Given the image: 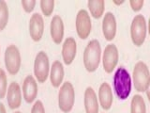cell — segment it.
<instances>
[{"label":"cell","mask_w":150,"mask_h":113,"mask_svg":"<svg viewBox=\"0 0 150 113\" xmlns=\"http://www.w3.org/2000/svg\"><path fill=\"white\" fill-rule=\"evenodd\" d=\"M101 46L98 40H92L87 44L83 51V66L89 73L98 70L101 61Z\"/></svg>","instance_id":"6da1fadb"},{"label":"cell","mask_w":150,"mask_h":113,"mask_svg":"<svg viewBox=\"0 0 150 113\" xmlns=\"http://www.w3.org/2000/svg\"><path fill=\"white\" fill-rule=\"evenodd\" d=\"M132 81L131 77L124 67H119L114 75V89L119 100H126L130 95Z\"/></svg>","instance_id":"7a4b0ae2"},{"label":"cell","mask_w":150,"mask_h":113,"mask_svg":"<svg viewBox=\"0 0 150 113\" xmlns=\"http://www.w3.org/2000/svg\"><path fill=\"white\" fill-rule=\"evenodd\" d=\"M131 81L133 83L135 91L138 92H145L148 91L150 86V73L147 65L144 61H138L134 65Z\"/></svg>","instance_id":"3957f363"},{"label":"cell","mask_w":150,"mask_h":113,"mask_svg":"<svg viewBox=\"0 0 150 113\" xmlns=\"http://www.w3.org/2000/svg\"><path fill=\"white\" fill-rule=\"evenodd\" d=\"M146 33L147 24L144 16L143 14L135 15L130 25V39L132 44L137 47L142 46L146 39Z\"/></svg>","instance_id":"277c9868"},{"label":"cell","mask_w":150,"mask_h":113,"mask_svg":"<svg viewBox=\"0 0 150 113\" xmlns=\"http://www.w3.org/2000/svg\"><path fill=\"white\" fill-rule=\"evenodd\" d=\"M75 103V91L69 81L62 83L58 92V107L63 113H69Z\"/></svg>","instance_id":"5b68a950"},{"label":"cell","mask_w":150,"mask_h":113,"mask_svg":"<svg viewBox=\"0 0 150 113\" xmlns=\"http://www.w3.org/2000/svg\"><path fill=\"white\" fill-rule=\"evenodd\" d=\"M5 66L11 75H15L19 73L22 65V56L20 50L15 44H9L5 50L4 56Z\"/></svg>","instance_id":"8992f818"},{"label":"cell","mask_w":150,"mask_h":113,"mask_svg":"<svg viewBox=\"0 0 150 113\" xmlns=\"http://www.w3.org/2000/svg\"><path fill=\"white\" fill-rule=\"evenodd\" d=\"M50 74L49 56L44 51H40L34 60V77L39 83H45Z\"/></svg>","instance_id":"52a82bcc"},{"label":"cell","mask_w":150,"mask_h":113,"mask_svg":"<svg viewBox=\"0 0 150 113\" xmlns=\"http://www.w3.org/2000/svg\"><path fill=\"white\" fill-rule=\"evenodd\" d=\"M118 60L119 53L116 45L114 44H109L108 45H106L105 49L101 55L102 67L104 72L107 74H112L114 72V70L116 68Z\"/></svg>","instance_id":"ba28073f"},{"label":"cell","mask_w":150,"mask_h":113,"mask_svg":"<svg viewBox=\"0 0 150 113\" xmlns=\"http://www.w3.org/2000/svg\"><path fill=\"white\" fill-rule=\"evenodd\" d=\"M77 35L81 40H86L92 30V22L90 15L86 9H80L75 21Z\"/></svg>","instance_id":"9c48e42d"},{"label":"cell","mask_w":150,"mask_h":113,"mask_svg":"<svg viewBox=\"0 0 150 113\" xmlns=\"http://www.w3.org/2000/svg\"><path fill=\"white\" fill-rule=\"evenodd\" d=\"M30 38L34 41H40L44 33V20L41 14L34 13L31 16L28 25Z\"/></svg>","instance_id":"30bf717a"},{"label":"cell","mask_w":150,"mask_h":113,"mask_svg":"<svg viewBox=\"0 0 150 113\" xmlns=\"http://www.w3.org/2000/svg\"><path fill=\"white\" fill-rule=\"evenodd\" d=\"M22 93L25 101L27 104H32L36 101L38 96V82L34 75H27L23 82Z\"/></svg>","instance_id":"8fae6325"},{"label":"cell","mask_w":150,"mask_h":113,"mask_svg":"<svg viewBox=\"0 0 150 113\" xmlns=\"http://www.w3.org/2000/svg\"><path fill=\"white\" fill-rule=\"evenodd\" d=\"M6 97L8 101V106L11 109H17V108L21 107L23 93L19 83L13 81L8 85Z\"/></svg>","instance_id":"7c38bea8"},{"label":"cell","mask_w":150,"mask_h":113,"mask_svg":"<svg viewBox=\"0 0 150 113\" xmlns=\"http://www.w3.org/2000/svg\"><path fill=\"white\" fill-rule=\"evenodd\" d=\"M117 24L115 14L112 12H106L102 20V34L105 40L112 41L115 38Z\"/></svg>","instance_id":"4fadbf2b"},{"label":"cell","mask_w":150,"mask_h":113,"mask_svg":"<svg viewBox=\"0 0 150 113\" xmlns=\"http://www.w3.org/2000/svg\"><path fill=\"white\" fill-rule=\"evenodd\" d=\"M98 105L101 107L102 109L109 110L112 106L114 102V96H112V91L109 83L103 82L98 89Z\"/></svg>","instance_id":"5bb4252c"},{"label":"cell","mask_w":150,"mask_h":113,"mask_svg":"<svg viewBox=\"0 0 150 113\" xmlns=\"http://www.w3.org/2000/svg\"><path fill=\"white\" fill-rule=\"evenodd\" d=\"M64 33L65 27L63 19L59 15H54L51 20L50 24V34L52 41L55 44H60L64 39Z\"/></svg>","instance_id":"9a60e30c"},{"label":"cell","mask_w":150,"mask_h":113,"mask_svg":"<svg viewBox=\"0 0 150 113\" xmlns=\"http://www.w3.org/2000/svg\"><path fill=\"white\" fill-rule=\"evenodd\" d=\"M77 54V44L74 38H67L62 44V59L66 65H70Z\"/></svg>","instance_id":"2e32d148"},{"label":"cell","mask_w":150,"mask_h":113,"mask_svg":"<svg viewBox=\"0 0 150 113\" xmlns=\"http://www.w3.org/2000/svg\"><path fill=\"white\" fill-rule=\"evenodd\" d=\"M64 77H65V71L62 62H60L59 60H54L50 67V74H49V78L52 86L55 89L60 88V86L63 83Z\"/></svg>","instance_id":"e0dca14e"},{"label":"cell","mask_w":150,"mask_h":113,"mask_svg":"<svg viewBox=\"0 0 150 113\" xmlns=\"http://www.w3.org/2000/svg\"><path fill=\"white\" fill-rule=\"evenodd\" d=\"M83 104L86 113H98L100 105H98V96L92 87H87L84 91Z\"/></svg>","instance_id":"ac0fdd59"},{"label":"cell","mask_w":150,"mask_h":113,"mask_svg":"<svg viewBox=\"0 0 150 113\" xmlns=\"http://www.w3.org/2000/svg\"><path fill=\"white\" fill-rule=\"evenodd\" d=\"M87 7L90 15L95 19H100L104 15L105 1L104 0H89Z\"/></svg>","instance_id":"d6986e66"},{"label":"cell","mask_w":150,"mask_h":113,"mask_svg":"<svg viewBox=\"0 0 150 113\" xmlns=\"http://www.w3.org/2000/svg\"><path fill=\"white\" fill-rule=\"evenodd\" d=\"M130 113H146V105L142 95L135 94L131 99Z\"/></svg>","instance_id":"ffe728a7"},{"label":"cell","mask_w":150,"mask_h":113,"mask_svg":"<svg viewBox=\"0 0 150 113\" xmlns=\"http://www.w3.org/2000/svg\"><path fill=\"white\" fill-rule=\"evenodd\" d=\"M8 23V7L6 1H0V31L4 30Z\"/></svg>","instance_id":"44dd1931"},{"label":"cell","mask_w":150,"mask_h":113,"mask_svg":"<svg viewBox=\"0 0 150 113\" xmlns=\"http://www.w3.org/2000/svg\"><path fill=\"white\" fill-rule=\"evenodd\" d=\"M40 6L42 14L45 17H50L54 9V0H41Z\"/></svg>","instance_id":"7402d4cb"},{"label":"cell","mask_w":150,"mask_h":113,"mask_svg":"<svg viewBox=\"0 0 150 113\" xmlns=\"http://www.w3.org/2000/svg\"><path fill=\"white\" fill-rule=\"evenodd\" d=\"M8 91V77L6 72L3 71L0 74V99L6 97Z\"/></svg>","instance_id":"603a6c76"},{"label":"cell","mask_w":150,"mask_h":113,"mask_svg":"<svg viewBox=\"0 0 150 113\" xmlns=\"http://www.w3.org/2000/svg\"><path fill=\"white\" fill-rule=\"evenodd\" d=\"M36 1L35 0H22L21 5L23 7V9L26 13H31L34 11L35 6H36Z\"/></svg>","instance_id":"cb8c5ba5"},{"label":"cell","mask_w":150,"mask_h":113,"mask_svg":"<svg viewBox=\"0 0 150 113\" xmlns=\"http://www.w3.org/2000/svg\"><path fill=\"white\" fill-rule=\"evenodd\" d=\"M129 6L134 12H138L143 9L144 0H129Z\"/></svg>","instance_id":"d4e9b609"},{"label":"cell","mask_w":150,"mask_h":113,"mask_svg":"<svg viewBox=\"0 0 150 113\" xmlns=\"http://www.w3.org/2000/svg\"><path fill=\"white\" fill-rule=\"evenodd\" d=\"M31 113H45V107L43 103L40 100L35 101L34 105L32 106Z\"/></svg>","instance_id":"484cf974"},{"label":"cell","mask_w":150,"mask_h":113,"mask_svg":"<svg viewBox=\"0 0 150 113\" xmlns=\"http://www.w3.org/2000/svg\"><path fill=\"white\" fill-rule=\"evenodd\" d=\"M0 113H7V108L3 103H0Z\"/></svg>","instance_id":"4316f807"},{"label":"cell","mask_w":150,"mask_h":113,"mask_svg":"<svg viewBox=\"0 0 150 113\" xmlns=\"http://www.w3.org/2000/svg\"><path fill=\"white\" fill-rule=\"evenodd\" d=\"M124 3H125L124 0H121V1H118V0H112V4L116 5V6H120V5L124 4Z\"/></svg>","instance_id":"83f0119b"},{"label":"cell","mask_w":150,"mask_h":113,"mask_svg":"<svg viewBox=\"0 0 150 113\" xmlns=\"http://www.w3.org/2000/svg\"><path fill=\"white\" fill-rule=\"evenodd\" d=\"M3 68H1V62H0V74H1V73L3 72Z\"/></svg>","instance_id":"f1b7e54d"},{"label":"cell","mask_w":150,"mask_h":113,"mask_svg":"<svg viewBox=\"0 0 150 113\" xmlns=\"http://www.w3.org/2000/svg\"><path fill=\"white\" fill-rule=\"evenodd\" d=\"M0 56H1V45H0Z\"/></svg>","instance_id":"f546056e"},{"label":"cell","mask_w":150,"mask_h":113,"mask_svg":"<svg viewBox=\"0 0 150 113\" xmlns=\"http://www.w3.org/2000/svg\"><path fill=\"white\" fill-rule=\"evenodd\" d=\"M14 113H22V112H21V111H15Z\"/></svg>","instance_id":"4dcf8cb0"}]
</instances>
